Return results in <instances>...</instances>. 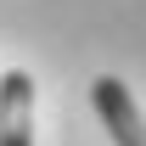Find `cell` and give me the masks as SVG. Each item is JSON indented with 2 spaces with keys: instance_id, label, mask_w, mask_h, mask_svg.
Wrapping results in <instances>:
<instances>
[{
  "instance_id": "cell-1",
  "label": "cell",
  "mask_w": 146,
  "mask_h": 146,
  "mask_svg": "<svg viewBox=\"0 0 146 146\" xmlns=\"http://www.w3.org/2000/svg\"><path fill=\"white\" fill-rule=\"evenodd\" d=\"M90 101H96L101 129L112 135V146H146V118H141V107H135L124 79H112V73L90 79Z\"/></svg>"
},
{
  "instance_id": "cell-2",
  "label": "cell",
  "mask_w": 146,
  "mask_h": 146,
  "mask_svg": "<svg viewBox=\"0 0 146 146\" xmlns=\"http://www.w3.org/2000/svg\"><path fill=\"white\" fill-rule=\"evenodd\" d=\"M0 146H34V79L23 68L0 73Z\"/></svg>"
}]
</instances>
